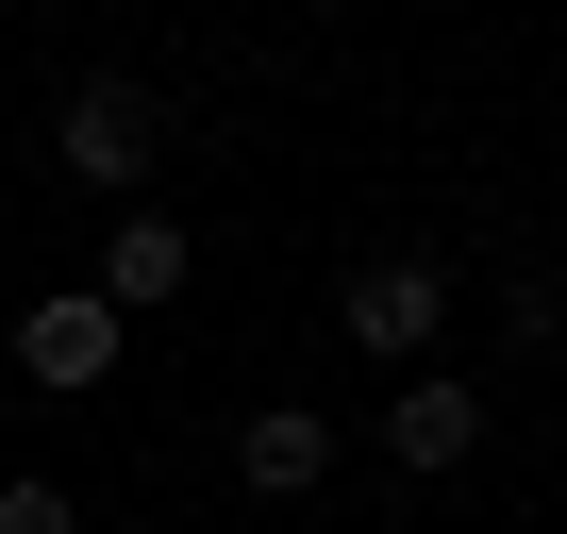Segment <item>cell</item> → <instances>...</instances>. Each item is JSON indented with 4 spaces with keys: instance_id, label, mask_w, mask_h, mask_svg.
<instances>
[{
    "instance_id": "7",
    "label": "cell",
    "mask_w": 567,
    "mask_h": 534,
    "mask_svg": "<svg viewBox=\"0 0 567 534\" xmlns=\"http://www.w3.org/2000/svg\"><path fill=\"white\" fill-rule=\"evenodd\" d=\"M0 534H84V501H68L51 468H18V484H0Z\"/></svg>"
},
{
    "instance_id": "2",
    "label": "cell",
    "mask_w": 567,
    "mask_h": 534,
    "mask_svg": "<svg viewBox=\"0 0 567 534\" xmlns=\"http://www.w3.org/2000/svg\"><path fill=\"white\" fill-rule=\"evenodd\" d=\"M151 151H167V117H151V84H117V68H101V84H68V117H51V167H68V184H101V201L134 217V184H151Z\"/></svg>"
},
{
    "instance_id": "3",
    "label": "cell",
    "mask_w": 567,
    "mask_h": 534,
    "mask_svg": "<svg viewBox=\"0 0 567 534\" xmlns=\"http://www.w3.org/2000/svg\"><path fill=\"white\" fill-rule=\"evenodd\" d=\"M117 351H134V318H101L84 285L18 301V384H34V401H101V384H117Z\"/></svg>"
},
{
    "instance_id": "6",
    "label": "cell",
    "mask_w": 567,
    "mask_h": 534,
    "mask_svg": "<svg viewBox=\"0 0 567 534\" xmlns=\"http://www.w3.org/2000/svg\"><path fill=\"white\" fill-rule=\"evenodd\" d=\"M234 484H250V501H318V484H334V418H318V401H250Z\"/></svg>"
},
{
    "instance_id": "4",
    "label": "cell",
    "mask_w": 567,
    "mask_h": 534,
    "mask_svg": "<svg viewBox=\"0 0 567 534\" xmlns=\"http://www.w3.org/2000/svg\"><path fill=\"white\" fill-rule=\"evenodd\" d=\"M384 468H401V484L484 468V384H467V368H401V384H384Z\"/></svg>"
},
{
    "instance_id": "5",
    "label": "cell",
    "mask_w": 567,
    "mask_h": 534,
    "mask_svg": "<svg viewBox=\"0 0 567 534\" xmlns=\"http://www.w3.org/2000/svg\"><path fill=\"white\" fill-rule=\"evenodd\" d=\"M184 285H200V250H184V217H167V201H134V217L101 234V267H84V301H101V318H167Z\"/></svg>"
},
{
    "instance_id": "1",
    "label": "cell",
    "mask_w": 567,
    "mask_h": 534,
    "mask_svg": "<svg viewBox=\"0 0 567 534\" xmlns=\"http://www.w3.org/2000/svg\"><path fill=\"white\" fill-rule=\"evenodd\" d=\"M334 335H351L368 368H434V335H451V267H434V250H368L351 285H334Z\"/></svg>"
}]
</instances>
